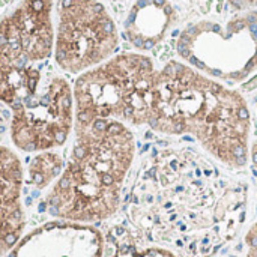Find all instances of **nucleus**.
<instances>
[{
	"label": "nucleus",
	"mask_w": 257,
	"mask_h": 257,
	"mask_svg": "<svg viewBox=\"0 0 257 257\" xmlns=\"http://www.w3.org/2000/svg\"><path fill=\"white\" fill-rule=\"evenodd\" d=\"M248 184L190 148L155 151L137 175L131 227L178 257H214L239 236Z\"/></svg>",
	"instance_id": "obj_1"
},
{
	"label": "nucleus",
	"mask_w": 257,
	"mask_h": 257,
	"mask_svg": "<svg viewBox=\"0 0 257 257\" xmlns=\"http://www.w3.org/2000/svg\"><path fill=\"white\" fill-rule=\"evenodd\" d=\"M148 126L164 136H188L227 170L248 164L251 113L235 89L170 60L157 71Z\"/></svg>",
	"instance_id": "obj_2"
},
{
	"label": "nucleus",
	"mask_w": 257,
	"mask_h": 257,
	"mask_svg": "<svg viewBox=\"0 0 257 257\" xmlns=\"http://www.w3.org/2000/svg\"><path fill=\"white\" fill-rule=\"evenodd\" d=\"M69 160L45 196L47 211L59 220L95 224L114 217L136 158V137L117 120L74 122Z\"/></svg>",
	"instance_id": "obj_3"
},
{
	"label": "nucleus",
	"mask_w": 257,
	"mask_h": 257,
	"mask_svg": "<svg viewBox=\"0 0 257 257\" xmlns=\"http://www.w3.org/2000/svg\"><path fill=\"white\" fill-rule=\"evenodd\" d=\"M157 68L142 53H122L83 72L72 89L77 122L148 125Z\"/></svg>",
	"instance_id": "obj_4"
},
{
	"label": "nucleus",
	"mask_w": 257,
	"mask_h": 257,
	"mask_svg": "<svg viewBox=\"0 0 257 257\" xmlns=\"http://www.w3.org/2000/svg\"><path fill=\"white\" fill-rule=\"evenodd\" d=\"M51 0H21L0 20V101L9 107L32 95L54 71Z\"/></svg>",
	"instance_id": "obj_5"
},
{
	"label": "nucleus",
	"mask_w": 257,
	"mask_h": 257,
	"mask_svg": "<svg viewBox=\"0 0 257 257\" xmlns=\"http://www.w3.org/2000/svg\"><path fill=\"white\" fill-rule=\"evenodd\" d=\"M176 51L187 65L214 80L242 81L257 69V12L242 11L226 23H194L181 33Z\"/></svg>",
	"instance_id": "obj_6"
},
{
	"label": "nucleus",
	"mask_w": 257,
	"mask_h": 257,
	"mask_svg": "<svg viewBox=\"0 0 257 257\" xmlns=\"http://www.w3.org/2000/svg\"><path fill=\"white\" fill-rule=\"evenodd\" d=\"M54 30V60L59 69L83 74L110 57L119 32L99 0H59Z\"/></svg>",
	"instance_id": "obj_7"
},
{
	"label": "nucleus",
	"mask_w": 257,
	"mask_h": 257,
	"mask_svg": "<svg viewBox=\"0 0 257 257\" xmlns=\"http://www.w3.org/2000/svg\"><path fill=\"white\" fill-rule=\"evenodd\" d=\"M11 142L23 152H45L66 143L75 122L74 93L53 71L26 99L11 107Z\"/></svg>",
	"instance_id": "obj_8"
},
{
	"label": "nucleus",
	"mask_w": 257,
	"mask_h": 257,
	"mask_svg": "<svg viewBox=\"0 0 257 257\" xmlns=\"http://www.w3.org/2000/svg\"><path fill=\"white\" fill-rule=\"evenodd\" d=\"M104 248L105 236L93 224L60 220L29 232L8 257H104Z\"/></svg>",
	"instance_id": "obj_9"
},
{
	"label": "nucleus",
	"mask_w": 257,
	"mask_h": 257,
	"mask_svg": "<svg viewBox=\"0 0 257 257\" xmlns=\"http://www.w3.org/2000/svg\"><path fill=\"white\" fill-rule=\"evenodd\" d=\"M23 166L18 155L0 146V257L11 253L23 238Z\"/></svg>",
	"instance_id": "obj_10"
},
{
	"label": "nucleus",
	"mask_w": 257,
	"mask_h": 257,
	"mask_svg": "<svg viewBox=\"0 0 257 257\" xmlns=\"http://www.w3.org/2000/svg\"><path fill=\"white\" fill-rule=\"evenodd\" d=\"M176 20L167 0H137L125 21L130 42L139 50H151L164 39Z\"/></svg>",
	"instance_id": "obj_11"
},
{
	"label": "nucleus",
	"mask_w": 257,
	"mask_h": 257,
	"mask_svg": "<svg viewBox=\"0 0 257 257\" xmlns=\"http://www.w3.org/2000/svg\"><path fill=\"white\" fill-rule=\"evenodd\" d=\"M105 236L104 257H178L172 250L149 242L133 227L111 226Z\"/></svg>",
	"instance_id": "obj_12"
},
{
	"label": "nucleus",
	"mask_w": 257,
	"mask_h": 257,
	"mask_svg": "<svg viewBox=\"0 0 257 257\" xmlns=\"http://www.w3.org/2000/svg\"><path fill=\"white\" fill-rule=\"evenodd\" d=\"M63 158L51 151L39 152L27 167L26 181L36 190H44L59 179L63 172Z\"/></svg>",
	"instance_id": "obj_13"
},
{
	"label": "nucleus",
	"mask_w": 257,
	"mask_h": 257,
	"mask_svg": "<svg viewBox=\"0 0 257 257\" xmlns=\"http://www.w3.org/2000/svg\"><path fill=\"white\" fill-rule=\"evenodd\" d=\"M244 254L241 257H257V220L244 236Z\"/></svg>",
	"instance_id": "obj_14"
},
{
	"label": "nucleus",
	"mask_w": 257,
	"mask_h": 257,
	"mask_svg": "<svg viewBox=\"0 0 257 257\" xmlns=\"http://www.w3.org/2000/svg\"><path fill=\"white\" fill-rule=\"evenodd\" d=\"M235 11H254L257 9V0H229Z\"/></svg>",
	"instance_id": "obj_15"
},
{
	"label": "nucleus",
	"mask_w": 257,
	"mask_h": 257,
	"mask_svg": "<svg viewBox=\"0 0 257 257\" xmlns=\"http://www.w3.org/2000/svg\"><path fill=\"white\" fill-rule=\"evenodd\" d=\"M251 160H253L254 169H257V142H254L253 146H251Z\"/></svg>",
	"instance_id": "obj_16"
},
{
	"label": "nucleus",
	"mask_w": 257,
	"mask_h": 257,
	"mask_svg": "<svg viewBox=\"0 0 257 257\" xmlns=\"http://www.w3.org/2000/svg\"><path fill=\"white\" fill-rule=\"evenodd\" d=\"M253 101H254V108H256V116H257V93L254 95V99H253Z\"/></svg>",
	"instance_id": "obj_17"
},
{
	"label": "nucleus",
	"mask_w": 257,
	"mask_h": 257,
	"mask_svg": "<svg viewBox=\"0 0 257 257\" xmlns=\"http://www.w3.org/2000/svg\"><path fill=\"white\" fill-rule=\"evenodd\" d=\"M110 2H123V0H110Z\"/></svg>",
	"instance_id": "obj_18"
}]
</instances>
